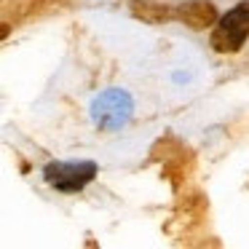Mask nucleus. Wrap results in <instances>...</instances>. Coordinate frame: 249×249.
I'll use <instances>...</instances> for the list:
<instances>
[{
    "instance_id": "2",
    "label": "nucleus",
    "mask_w": 249,
    "mask_h": 249,
    "mask_svg": "<svg viewBox=\"0 0 249 249\" xmlns=\"http://www.w3.org/2000/svg\"><path fill=\"white\" fill-rule=\"evenodd\" d=\"M94 174H97V166H94V163H78V166L75 163H51V166L46 169L49 182H54V188H59V190L83 188L89 179H94Z\"/></svg>"
},
{
    "instance_id": "1",
    "label": "nucleus",
    "mask_w": 249,
    "mask_h": 249,
    "mask_svg": "<svg viewBox=\"0 0 249 249\" xmlns=\"http://www.w3.org/2000/svg\"><path fill=\"white\" fill-rule=\"evenodd\" d=\"M209 49L220 59H249V0L228 8L209 33Z\"/></svg>"
}]
</instances>
